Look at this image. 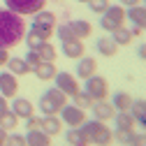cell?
<instances>
[{
  "label": "cell",
  "mask_w": 146,
  "mask_h": 146,
  "mask_svg": "<svg viewBox=\"0 0 146 146\" xmlns=\"http://www.w3.org/2000/svg\"><path fill=\"white\" fill-rule=\"evenodd\" d=\"M65 141L70 146H88V139L84 137V132L79 130V127H70V130L65 132Z\"/></svg>",
  "instance_id": "484cf974"
},
{
  "label": "cell",
  "mask_w": 146,
  "mask_h": 146,
  "mask_svg": "<svg viewBox=\"0 0 146 146\" xmlns=\"http://www.w3.org/2000/svg\"><path fill=\"white\" fill-rule=\"evenodd\" d=\"M79 130L84 132V137L88 139V144H95V146H109L114 141V132L104 125V121H84L79 125Z\"/></svg>",
  "instance_id": "7a4b0ae2"
},
{
  "label": "cell",
  "mask_w": 146,
  "mask_h": 146,
  "mask_svg": "<svg viewBox=\"0 0 146 146\" xmlns=\"http://www.w3.org/2000/svg\"><path fill=\"white\" fill-rule=\"evenodd\" d=\"M118 3L123 7H135V5H139V0H118Z\"/></svg>",
  "instance_id": "60d3db41"
},
{
  "label": "cell",
  "mask_w": 146,
  "mask_h": 146,
  "mask_svg": "<svg viewBox=\"0 0 146 146\" xmlns=\"http://www.w3.org/2000/svg\"><path fill=\"white\" fill-rule=\"evenodd\" d=\"M95 49H98L100 56L114 58V56H116V51H118V44H116L111 37H109V35H104V37H100V40L95 42Z\"/></svg>",
  "instance_id": "ffe728a7"
},
{
  "label": "cell",
  "mask_w": 146,
  "mask_h": 146,
  "mask_svg": "<svg viewBox=\"0 0 146 146\" xmlns=\"http://www.w3.org/2000/svg\"><path fill=\"white\" fill-rule=\"evenodd\" d=\"M137 56H139V58L146 63V42H141V44L137 46Z\"/></svg>",
  "instance_id": "f35d334b"
},
{
  "label": "cell",
  "mask_w": 146,
  "mask_h": 146,
  "mask_svg": "<svg viewBox=\"0 0 146 146\" xmlns=\"http://www.w3.org/2000/svg\"><path fill=\"white\" fill-rule=\"evenodd\" d=\"M33 72H35V77H37L40 81H53V77H56V65L53 63H49V60H42L40 65H35L33 67Z\"/></svg>",
  "instance_id": "d6986e66"
},
{
  "label": "cell",
  "mask_w": 146,
  "mask_h": 146,
  "mask_svg": "<svg viewBox=\"0 0 146 146\" xmlns=\"http://www.w3.org/2000/svg\"><path fill=\"white\" fill-rule=\"evenodd\" d=\"M132 100H135V98H132L130 93H125V90H118V93L114 95V100H111V104H114L116 111H130Z\"/></svg>",
  "instance_id": "44dd1931"
},
{
  "label": "cell",
  "mask_w": 146,
  "mask_h": 146,
  "mask_svg": "<svg viewBox=\"0 0 146 146\" xmlns=\"http://www.w3.org/2000/svg\"><path fill=\"white\" fill-rule=\"evenodd\" d=\"M111 40H114L118 46H127V44L132 42V33H130V28L121 26V28H116V30L111 33Z\"/></svg>",
  "instance_id": "4316f807"
},
{
  "label": "cell",
  "mask_w": 146,
  "mask_h": 146,
  "mask_svg": "<svg viewBox=\"0 0 146 146\" xmlns=\"http://www.w3.org/2000/svg\"><path fill=\"white\" fill-rule=\"evenodd\" d=\"M7 60H9V53H7V49H3V46H0V67H3Z\"/></svg>",
  "instance_id": "ab89813d"
},
{
  "label": "cell",
  "mask_w": 146,
  "mask_h": 146,
  "mask_svg": "<svg viewBox=\"0 0 146 146\" xmlns=\"http://www.w3.org/2000/svg\"><path fill=\"white\" fill-rule=\"evenodd\" d=\"M125 21V7L123 5H109L102 14H100V28L104 33H114L116 28H121Z\"/></svg>",
  "instance_id": "277c9868"
},
{
  "label": "cell",
  "mask_w": 146,
  "mask_h": 146,
  "mask_svg": "<svg viewBox=\"0 0 146 146\" xmlns=\"http://www.w3.org/2000/svg\"><path fill=\"white\" fill-rule=\"evenodd\" d=\"M114 121H116V130H135V116L130 111H118Z\"/></svg>",
  "instance_id": "d4e9b609"
},
{
  "label": "cell",
  "mask_w": 146,
  "mask_h": 146,
  "mask_svg": "<svg viewBox=\"0 0 146 146\" xmlns=\"http://www.w3.org/2000/svg\"><path fill=\"white\" fill-rule=\"evenodd\" d=\"M23 137H26V146H51V135H46L42 127L28 130Z\"/></svg>",
  "instance_id": "5bb4252c"
},
{
  "label": "cell",
  "mask_w": 146,
  "mask_h": 146,
  "mask_svg": "<svg viewBox=\"0 0 146 146\" xmlns=\"http://www.w3.org/2000/svg\"><path fill=\"white\" fill-rule=\"evenodd\" d=\"M86 81V86H84V90L90 95V100H107L109 98V84H107V79L104 77H98V74H93V77H88V79H84Z\"/></svg>",
  "instance_id": "8992f818"
},
{
  "label": "cell",
  "mask_w": 146,
  "mask_h": 146,
  "mask_svg": "<svg viewBox=\"0 0 146 146\" xmlns=\"http://www.w3.org/2000/svg\"><path fill=\"white\" fill-rule=\"evenodd\" d=\"M40 121L42 118H37V116H30V118H26V125H28V130H35V127H40Z\"/></svg>",
  "instance_id": "d590c367"
},
{
  "label": "cell",
  "mask_w": 146,
  "mask_h": 146,
  "mask_svg": "<svg viewBox=\"0 0 146 146\" xmlns=\"http://www.w3.org/2000/svg\"><path fill=\"white\" fill-rule=\"evenodd\" d=\"M70 26H72V30H74L77 40H86V37H90V33H93V26H90L88 21H84V19L70 21Z\"/></svg>",
  "instance_id": "cb8c5ba5"
},
{
  "label": "cell",
  "mask_w": 146,
  "mask_h": 146,
  "mask_svg": "<svg viewBox=\"0 0 146 146\" xmlns=\"http://www.w3.org/2000/svg\"><path fill=\"white\" fill-rule=\"evenodd\" d=\"M7 111H9V107H7V98H5V95H0V118H3Z\"/></svg>",
  "instance_id": "74e56055"
},
{
  "label": "cell",
  "mask_w": 146,
  "mask_h": 146,
  "mask_svg": "<svg viewBox=\"0 0 146 146\" xmlns=\"http://www.w3.org/2000/svg\"><path fill=\"white\" fill-rule=\"evenodd\" d=\"M5 139H7V130L0 127V146H5Z\"/></svg>",
  "instance_id": "b9f144b4"
},
{
  "label": "cell",
  "mask_w": 146,
  "mask_h": 146,
  "mask_svg": "<svg viewBox=\"0 0 146 146\" xmlns=\"http://www.w3.org/2000/svg\"><path fill=\"white\" fill-rule=\"evenodd\" d=\"M72 104L74 107H79V109H90V104H93V100H90V95L86 93V90H79L77 95H72Z\"/></svg>",
  "instance_id": "f1b7e54d"
},
{
  "label": "cell",
  "mask_w": 146,
  "mask_h": 146,
  "mask_svg": "<svg viewBox=\"0 0 146 146\" xmlns=\"http://www.w3.org/2000/svg\"><path fill=\"white\" fill-rule=\"evenodd\" d=\"M12 111L19 116V118H30V116L35 114V107H33V102L26 100V98H14V102H12Z\"/></svg>",
  "instance_id": "e0dca14e"
},
{
  "label": "cell",
  "mask_w": 146,
  "mask_h": 146,
  "mask_svg": "<svg viewBox=\"0 0 146 146\" xmlns=\"http://www.w3.org/2000/svg\"><path fill=\"white\" fill-rule=\"evenodd\" d=\"M26 63H28L30 67H35V65H40V63H42L37 49H28V53H26Z\"/></svg>",
  "instance_id": "836d02e7"
},
{
  "label": "cell",
  "mask_w": 146,
  "mask_h": 146,
  "mask_svg": "<svg viewBox=\"0 0 146 146\" xmlns=\"http://www.w3.org/2000/svg\"><path fill=\"white\" fill-rule=\"evenodd\" d=\"M40 127H42V130H44L46 135H58V132H60V127H63L60 116H42Z\"/></svg>",
  "instance_id": "7402d4cb"
},
{
  "label": "cell",
  "mask_w": 146,
  "mask_h": 146,
  "mask_svg": "<svg viewBox=\"0 0 146 146\" xmlns=\"http://www.w3.org/2000/svg\"><path fill=\"white\" fill-rule=\"evenodd\" d=\"M130 114L135 116V123H139L144 130H146V100H132Z\"/></svg>",
  "instance_id": "603a6c76"
},
{
  "label": "cell",
  "mask_w": 146,
  "mask_h": 146,
  "mask_svg": "<svg viewBox=\"0 0 146 146\" xmlns=\"http://www.w3.org/2000/svg\"><path fill=\"white\" fill-rule=\"evenodd\" d=\"M77 3H84V5H86V3H88V0H77Z\"/></svg>",
  "instance_id": "7bdbcfd3"
},
{
  "label": "cell",
  "mask_w": 146,
  "mask_h": 146,
  "mask_svg": "<svg viewBox=\"0 0 146 146\" xmlns=\"http://www.w3.org/2000/svg\"><path fill=\"white\" fill-rule=\"evenodd\" d=\"M37 53H40V58H42V60L53 63V60H56V53H58V51H56V46H53L51 42H44V44L37 49Z\"/></svg>",
  "instance_id": "f546056e"
},
{
  "label": "cell",
  "mask_w": 146,
  "mask_h": 146,
  "mask_svg": "<svg viewBox=\"0 0 146 146\" xmlns=\"http://www.w3.org/2000/svg\"><path fill=\"white\" fill-rule=\"evenodd\" d=\"M5 65H7V72H12L14 77H21V74L33 72V67L26 63V58H19V56H9V60Z\"/></svg>",
  "instance_id": "ac0fdd59"
},
{
  "label": "cell",
  "mask_w": 146,
  "mask_h": 146,
  "mask_svg": "<svg viewBox=\"0 0 146 146\" xmlns=\"http://www.w3.org/2000/svg\"><path fill=\"white\" fill-rule=\"evenodd\" d=\"M53 30H56V35H58V40H60V42L77 40V35H74V30H72V26H70V23H60V26H56Z\"/></svg>",
  "instance_id": "83f0119b"
},
{
  "label": "cell",
  "mask_w": 146,
  "mask_h": 146,
  "mask_svg": "<svg viewBox=\"0 0 146 146\" xmlns=\"http://www.w3.org/2000/svg\"><path fill=\"white\" fill-rule=\"evenodd\" d=\"M30 28H37L44 33H53L56 28V14L49 12V9H40L37 14H33V26Z\"/></svg>",
  "instance_id": "ba28073f"
},
{
  "label": "cell",
  "mask_w": 146,
  "mask_h": 146,
  "mask_svg": "<svg viewBox=\"0 0 146 146\" xmlns=\"http://www.w3.org/2000/svg\"><path fill=\"white\" fill-rule=\"evenodd\" d=\"M53 81H56V88H60L67 98H72V95L79 93V81H77L74 74H70V72H56Z\"/></svg>",
  "instance_id": "52a82bcc"
},
{
  "label": "cell",
  "mask_w": 146,
  "mask_h": 146,
  "mask_svg": "<svg viewBox=\"0 0 146 146\" xmlns=\"http://www.w3.org/2000/svg\"><path fill=\"white\" fill-rule=\"evenodd\" d=\"M58 114L63 116V123H67L70 127H79V125L86 121L84 109H79V107H74V104H65Z\"/></svg>",
  "instance_id": "9c48e42d"
},
{
  "label": "cell",
  "mask_w": 146,
  "mask_h": 146,
  "mask_svg": "<svg viewBox=\"0 0 146 146\" xmlns=\"http://www.w3.org/2000/svg\"><path fill=\"white\" fill-rule=\"evenodd\" d=\"M88 9L93 12V14H102L107 7H109V0H88Z\"/></svg>",
  "instance_id": "d6a6232c"
},
{
  "label": "cell",
  "mask_w": 146,
  "mask_h": 146,
  "mask_svg": "<svg viewBox=\"0 0 146 146\" xmlns=\"http://www.w3.org/2000/svg\"><path fill=\"white\" fill-rule=\"evenodd\" d=\"M130 146H146V132L135 135V139H132V144H130Z\"/></svg>",
  "instance_id": "8d00e7d4"
},
{
  "label": "cell",
  "mask_w": 146,
  "mask_h": 146,
  "mask_svg": "<svg viewBox=\"0 0 146 146\" xmlns=\"http://www.w3.org/2000/svg\"><path fill=\"white\" fill-rule=\"evenodd\" d=\"M23 35H26L23 16L14 14L9 9H0V46L12 49L19 42H23Z\"/></svg>",
  "instance_id": "6da1fadb"
},
{
  "label": "cell",
  "mask_w": 146,
  "mask_h": 146,
  "mask_svg": "<svg viewBox=\"0 0 146 146\" xmlns=\"http://www.w3.org/2000/svg\"><path fill=\"white\" fill-rule=\"evenodd\" d=\"M125 19L130 21V23H135L137 28L146 30V7H144V5L127 7V9H125Z\"/></svg>",
  "instance_id": "9a60e30c"
},
{
  "label": "cell",
  "mask_w": 146,
  "mask_h": 146,
  "mask_svg": "<svg viewBox=\"0 0 146 146\" xmlns=\"http://www.w3.org/2000/svg\"><path fill=\"white\" fill-rule=\"evenodd\" d=\"M53 3H60V0H53Z\"/></svg>",
  "instance_id": "f6af8a7d"
},
{
  "label": "cell",
  "mask_w": 146,
  "mask_h": 146,
  "mask_svg": "<svg viewBox=\"0 0 146 146\" xmlns=\"http://www.w3.org/2000/svg\"><path fill=\"white\" fill-rule=\"evenodd\" d=\"M19 93V81L12 72H0V95L5 98H14Z\"/></svg>",
  "instance_id": "30bf717a"
},
{
  "label": "cell",
  "mask_w": 146,
  "mask_h": 146,
  "mask_svg": "<svg viewBox=\"0 0 146 146\" xmlns=\"http://www.w3.org/2000/svg\"><path fill=\"white\" fill-rule=\"evenodd\" d=\"M139 3H141V5H144V7H146V0H139Z\"/></svg>",
  "instance_id": "ee69618b"
},
{
  "label": "cell",
  "mask_w": 146,
  "mask_h": 146,
  "mask_svg": "<svg viewBox=\"0 0 146 146\" xmlns=\"http://www.w3.org/2000/svg\"><path fill=\"white\" fill-rule=\"evenodd\" d=\"M67 104V95L63 93L60 88H49L46 93L40 98V102H37V107H40V111H42V116H58V111Z\"/></svg>",
  "instance_id": "3957f363"
},
{
  "label": "cell",
  "mask_w": 146,
  "mask_h": 146,
  "mask_svg": "<svg viewBox=\"0 0 146 146\" xmlns=\"http://www.w3.org/2000/svg\"><path fill=\"white\" fill-rule=\"evenodd\" d=\"M46 0H5V5L9 12L19 14V16H33L37 14L40 9H44Z\"/></svg>",
  "instance_id": "5b68a950"
},
{
  "label": "cell",
  "mask_w": 146,
  "mask_h": 146,
  "mask_svg": "<svg viewBox=\"0 0 146 146\" xmlns=\"http://www.w3.org/2000/svg\"><path fill=\"white\" fill-rule=\"evenodd\" d=\"M90 109H93V116L98 121H109V118H114L116 116V109L111 102H107V100H95L93 104H90Z\"/></svg>",
  "instance_id": "8fae6325"
},
{
  "label": "cell",
  "mask_w": 146,
  "mask_h": 146,
  "mask_svg": "<svg viewBox=\"0 0 146 146\" xmlns=\"http://www.w3.org/2000/svg\"><path fill=\"white\" fill-rule=\"evenodd\" d=\"M5 146H26V137L23 135H9L5 139Z\"/></svg>",
  "instance_id": "e575fe53"
},
{
  "label": "cell",
  "mask_w": 146,
  "mask_h": 146,
  "mask_svg": "<svg viewBox=\"0 0 146 146\" xmlns=\"http://www.w3.org/2000/svg\"><path fill=\"white\" fill-rule=\"evenodd\" d=\"M95 70H98V60H95L93 56H81L79 63H77L74 77H79V79H88V77L95 74Z\"/></svg>",
  "instance_id": "7c38bea8"
},
{
  "label": "cell",
  "mask_w": 146,
  "mask_h": 146,
  "mask_svg": "<svg viewBox=\"0 0 146 146\" xmlns=\"http://www.w3.org/2000/svg\"><path fill=\"white\" fill-rule=\"evenodd\" d=\"M114 139L118 144H123V146H130L132 139H135V130H116L114 132Z\"/></svg>",
  "instance_id": "1f68e13d"
},
{
  "label": "cell",
  "mask_w": 146,
  "mask_h": 146,
  "mask_svg": "<svg viewBox=\"0 0 146 146\" xmlns=\"http://www.w3.org/2000/svg\"><path fill=\"white\" fill-rule=\"evenodd\" d=\"M86 53V46H84V40H70V42H63V56L72 58V60H79Z\"/></svg>",
  "instance_id": "2e32d148"
},
{
  "label": "cell",
  "mask_w": 146,
  "mask_h": 146,
  "mask_svg": "<svg viewBox=\"0 0 146 146\" xmlns=\"http://www.w3.org/2000/svg\"><path fill=\"white\" fill-rule=\"evenodd\" d=\"M16 125H19V116H16L12 109H9V111L0 118V127H5V130H14Z\"/></svg>",
  "instance_id": "4dcf8cb0"
},
{
  "label": "cell",
  "mask_w": 146,
  "mask_h": 146,
  "mask_svg": "<svg viewBox=\"0 0 146 146\" xmlns=\"http://www.w3.org/2000/svg\"><path fill=\"white\" fill-rule=\"evenodd\" d=\"M53 33H44V30H37V28H30V30H26V46L28 49H40L44 42H49V37H51Z\"/></svg>",
  "instance_id": "4fadbf2b"
}]
</instances>
